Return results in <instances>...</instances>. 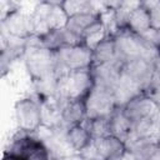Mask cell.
Wrapping results in <instances>:
<instances>
[{"instance_id": "26", "label": "cell", "mask_w": 160, "mask_h": 160, "mask_svg": "<svg viewBox=\"0 0 160 160\" xmlns=\"http://www.w3.org/2000/svg\"><path fill=\"white\" fill-rule=\"evenodd\" d=\"M154 41H155L158 49L160 50V30H154Z\"/></svg>"}, {"instance_id": "12", "label": "cell", "mask_w": 160, "mask_h": 160, "mask_svg": "<svg viewBox=\"0 0 160 160\" xmlns=\"http://www.w3.org/2000/svg\"><path fill=\"white\" fill-rule=\"evenodd\" d=\"M128 150H130L136 160H150L156 149L160 146V138L156 136H144L135 138L125 142Z\"/></svg>"}, {"instance_id": "10", "label": "cell", "mask_w": 160, "mask_h": 160, "mask_svg": "<svg viewBox=\"0 0 160 160\" xmlns=\"http://www.w3.org/2000/svg\"><path fill=\"white\" fill-rule=\"evenodd\" d=\"M1 35L15 39H29L34 35L31 12L21 9L1 19Z\"/></svg>"}, {"instance_id": "3", "label": "cell", "mask_w": 160, "mask_h": 160, "mask_svg": "<svg viewBox=\"0 0 160 160\" xmlns=\"http://www.w3.org/2000/svg\"><path fill=\"white\" fill-rule=\"evenodd\" d=\"M25 69L31 78V81L46 78L55 74L56 68V54L46 48L34 44L28 39V45L22 56Z\"/></svg>"}, {"instance_id": "21", "label": "cell", "mask_w": 160, "mask_h": 160, "mask_svg": "<svg viewBox=\"0 0 160 160\" xmlns=\"http://www.w3.org/2000/svg\"><path fill=\"white\" fill-rule=\"evenodd\" d=\"M62 9L66 12L68 18L79 15V14H88V12H96L95 4L94 1H88V0H68V1H61Z\"/></svg>"}, {"instance_id": "8", "label": "cell", "mask_w": 160, "mask_h": 160, "mask_svg": "<svg viewBox=\"0 0 160 160\" xmlns=\"http://www.w3.org/2000/svg\"><path fill=\"white\" fill-rule=\"evenodd\" d=\"M94 86L91 69L71 71L60 78L61 98L65 100H85Z\"/></svg>"}, {"instance_id": "25", "label": "cell", "mask_w": 160, "mask_h": 160, "mask_svg": "<svg viewBox=\"0 0 160 160\" xmlns=\"http://www.w3.org/2000/svg\"><path fill=\"white\" fill-rule=\"evenodd\" d=\"M2 160H21L19 156L9 152V151H4V155H2Z\"/></svg>"}, {"instance_id": "17", "label": "cell", "mask_w": 160, "mask_h": 160, "mask_svg": "<svg viewBox=\"0 0 160 160\" xmlns=\"http://www.w3.org/2000/svg\"><path fill=\"white\" fill-rule=\"evenodd\" d=\"M116 58V48L112 38H106L92 50V66L110 62Z\"/></svg>"}, {"instance_id": "27", "label": "cell", "mask_w": 160, "mask_h": 160, "mask_svg": "<svg viewBox=\"0 0 160 160\" xmlns=\"http://www.w3.org/2000/svg\"><path fill=\"white\" fill-rule=\"evenodd\" d=\"M150 160H160V146L156 149V151H155L154 155L150 158Z\"/></svg>"}, {"instance_id": "20", "label": "cell", "mask_w": 160, "mask_h": 160, "mask_svg": "<svg viewBox=\"0 0 160 160\" xmlns=\"http://www.w3.org/2000/svg\"><path fill=\"white\" fill-rule=\"evenodd\" d=\"M84 125L89 130L92 139H100L111 135V126H110V116L96 118V119H86Z\"/></svg>"}, {"instance_id": "9", "label": "cell", "mask_w": 160, "mask_h": 160, "mask_svg": "<svg viewBox=\"0 0 160 160\" xmlns=\"http://www.w3.org/2000/svg\"><path fill=\"white\" fill-rule=\"evenodd\" d=\"M86 119H96L110 116L118 108L114 94L99 86H92L90 94L85 99Z\"/></svg>"}, {"instance_id": "5", "label": "cell", "mask_w": 160, "mask_h": 160, "mask_svg": "<svg viewBox=\"0 0 160 160\" xmlns=\"http://www.w3.org/2000/svg\"><path fill=\"white\" fill-rule=\"evenodd\" d=\"M55 54H56L55 74L60 78L71 71L86 70L92 68V50L84 44L62 48Z\"/></svg>"}, {"instance_id": "24", "label": "cell", "mask_w": 160, "mask_h": 160, "mask_svg": "<svg viewBox=\"0 0 160 160\" xmlns=\"http://www.w3.org/2000/svg\"><path fill=\"white\" fill-rule=\"evenodd\" d=\"M59 160H86L85 158H82L80 154H71L69 156H65V158H61Z\"/></svg>"}, {"instance_id": "18", "label": "cell", "mask_w": 160, "mask_h": 160, "mask_svg": "<svg viewBox=\"0 0 160 160\" xmlns=\"http://www.w3.org/2000/svg\"><path fill=\"white\" fill-rule=\"evenodd\" d=\"M98 21H100V14H96V12L79 14V15L70 16L68 19L66 28L72 32L78 34L79 36H81L82 39V34L85 32V30H88L91 25H94Z\"/></svg>"}, {"instance_id": "15", "label": "cell", "mask_w": 160, "mask_h": 160, "mask_svg": "<svg viewBox=\"0 0 160 160\" xmlns=\"http://www.w3.org/2000/svg\"><path fill=\"white\" fill-rule=\"evenodd\" d=\"M110 126H111V135L116 136L124 142L128 140L131 132V125L126 115L124 114L122 108H116L114 112L110 115Z\"/></svg>"}, {"instance_id": "23", "label": "cell", "mask_w": 160, "mask_h": 160, "mask_svg": "<svg viewBox=\"0 0 160 160\" xmlns=\"http://www.w3.org/2000/svg\"><path fill=\"white\" fill-rule=\"evenodd\" d=\"M118 160H136V158L134 156V154L130 151V150H125L120 156H119V159Z\"/></svg>"}, {"instance_id": "13", "label": "cell", "mask_w": 160, "mask_h": 160, "mask_svg": "<svg viewBox=\"0 0 160 160\" xmlns=\"http://www.w3.org/2000/svg\"><path fill=\"white\" fill-rule=\"evenodd\" d=\"M86 120L85 100H66L61 108V124L70 129Z\"/></svg>"}, {"instance_id": "28", "label": "cell", "mask_w": 160, "mask_h": 160, "mask_svg": "<svg viewBox=\"0 0 160 160\" xmlns=\"http://www.w3.org/2000/svg\"><path fill=\"white\" fill-rule=\"evenodd\" d=\"M86 160H88V159H86Z\"/></svg>"}, {"instance_id": "11", "label": "cell", "mask_w": 160, "mask_h": 160, "mask_svg": "<svg viewBox=\"0 0 160 160\" xmlns=\"http://www.w3.org/2000/svg\"><path fill=\"white\" fill-rule=\"evenodd\" d=\"M121 69H122V62L118 59L102 65L92 66L91 72L94 78V85L109 90L114 94V90L120 80Z\"/></svg>"}, {"instance_id": "7", "label": "cell", "mask_w": 160, "mask_h": 160, "mask_svg": "<svg viewBox=\"0 0 160 160\" xmlns=\"http://www.w3.org/2000/svg\"><path fill=\"white\" fill-rule=\"evenodd\" d=\"M5 151L19 156L21 160H52L48 148L35 134L22 131L12 138Z\"/></svg>"}, {"instance_id": "2", "label": "cell", "mask_w": 160, "mask_h": 160, "mask_svg": "<svg viewBox=\"0 0 160 160\" xmlns=\"http://www.w3.org/2000/svg\"><path fill=\"white\" fill-rule=\"evenodd\" d=\"M116 48V58L122 64L134 60L155 61L160 50L154 41V30L144 35H138L128 28L120 29L112 38Z\"/></svg>"}, {"instance_id": "16", "label": "cell", "mask_w": 160, "mask_h": 160, "mask_svg": "<svg viewBox=\"0 0 160 160\" xmlns=\"http://www.w3.org/2000/svg\"><path fill=\"white\" fill-rule=\"evenodd\" d=\"M68 140H69L74 152L79 154L90 144L92 138L82 122V124H79V125H75V126H71L70 129H68Z\"/></svg>"}, {"instance_id": "6", "label": "cell", "mask_w": 160, "mask_h": 160, "mask_svg": "<svg viewBox=\"0 0 160 160\" xmlns=\"http://www.w3.org/2000/svg\"><path fill=\"white\" fill-rule=\"evenodd\" d=\"M14 114L19 131L34 134L42 125L41 102L34 95L19 99L15 102Z\"/></svg>"}, {"instance_id": "14", "label": "cell", "mask_w": 160, "mask_h": 160, "mask_svg": "<svg viewBox=\"0 0 160 160\" xmlns=\"http://www.w3.org/2000/svg\"><path fill=\"white\" fill-rule=\"evenodd\" d=\"M128 29L138 35H144L151 30L150 25V16L148 10L144 8L142 2L140 4L130 12L128 19Z\"/></svg>"}, {"instance_id": "19", "label": "cell", "mask_w": 160, "mask_h": 160, "mask_svg": "<svg viewBox=\"0 0 160 160\" xmlns=\"http://www.w3.org/2000/svg\"><path fill=\"white\" fill-rule=\"evenodd\" d=\"M106 38H109L105 26L102 25L101 20L91 25L85 32L82 34V44L86 45L89 49L94 50L101 41H104Z\"/></svg>"}, {"instance_id": "1", "label": "cell", "mask_w": 160, "mask_h": 160, "mask_svg": "<svg viewBox=\"0 0 160 160\" xmlns=\"http://www.w3.org/2000/svg\"><path fill=\"white\" fill-rule=\"evenodd\" d=\"M122 110L131 125L126 141L144 136L160 138V102L141 94L122 106Z\"/></svg>"}, {"instance_id": "22", "label": "cell", "mask_w": 160, "mask_h": 160, "mask_svg": "<svg viewBox=\"0 0 160 160\" xmlns=\"http://www.w3.org/2000/svg\"><path fill=\"white\" fill-rule=\"evenodd\" d=\"M150 16L151 30H160V0L141 1Z\"/></svg>"}, {"instance_id": "4", "label": "cell", "mask_w": 160, "mask_h": 160, "mask_svg": "<svg viewBox=\"0 0 160 160\" xmlns=\"http://www.w3.org/2000/svg\"><path fill=\"white\" fill-rule=\"evenodd\" d=\"M68 19L61 1H40L31 11L34 35H44L50 30L65 28Z\"/></svg>"}]
</instances>
